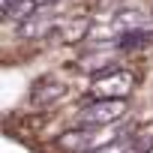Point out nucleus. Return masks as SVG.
Returning <instances> with one entry per match:
<instances>
[{
  "mask_svg": "<svg viewBox=\"0 0 153 153\" xmlns=\"http://www.w3.org/2000/svg\"><path fill=\"white\" fill-rule=\"evenodd\" d=\"M129 102L126 96H96L90 99V105H84L75 114V126H108L114 120H120L126 114Z\"/></svg>",
  "mask_w": 153,
  "mask_h": 153,
  "instance_id": "obj_1",
  "label": "nucleus"
},
{
  "mask_svg": "<svg viewBox=\"0 0 153 153\" xmlns=\"http://www.w3.org/2000/svg\"><path fill=\"white\" fill-rule=\"evenodd\" d=\"M132 87H135V78L126 69H105L93 75V96H129Z\"/></svg>",
  "mask_w": 153,
  "mask_h": 153,
  "instance_id": "obj_2",
  "label": "nucleus"
},
{
  "mask_svg": "<svg viewBox=\"0 0 153 153\" xmlns=\"http://www.w3.org/2000/svg\"><path fill=\"white\" fill-rule=\"evenodd\" d=\"M66 93H69V87H66L63 81L51 78V75H42V78H39V81H33V87H30V105L45 108V105L60 102Z\"/></svg>",
  "mask_w": 153,
  "mask_h": 153,
  "instance_id": "obj_3",
  "label": "nucleus"
},
{
  "mask_svg": "<svg viewBox=\"0 0 153 153\" xmlns=\"http://www.w3.org/2000/svg\"><path fill=\"white\" fill-rule=\"evenodd\" d=\"M51 30H54V21L51 18H24L21 27H18V36L21 39H39V36H45Z\"/></svg>",
  "mask_w": 153,
  "mask_h": 153,
  "instance_id": "obj_4",
  "label": "nucleus"
},
{
  "mask_svg": "<svg viewBox=\"0 0 153 153\" xmlns=\"http://www.w3.org/2000/svg\"><path fill=\"white\" fill-rule=\"evenodd\" d=\"M36 9H39L36 0H15V3H12L3 15H6V18H15V21H24V18H30Z\"/></svg>",
  "mask_w": 153,
  "mask_h": 153,
  "instance_id": "obj_5",
  "label": "nucleus"
},
{
  "mask_svg": "<svg viewBox=\"0 0 153 153\" xmlns=\"http://www.w3.org/2000/svg\"><path fill=\"white\" fill-rule=\"evenodd\" d=\"M114 24H117L120 30H138V27L144 24V12H138V9H123V12H117Z\"/></svg>",
  "mask_w": 153,
  "mask_h": 153,
  "instance_id": "obj_6",
  "label": "nucleus"
},
{
  "mask_svg": "<svg viewBox=\"0 0 153 153\" xmlns=\"http://www.w3.org/2000/svg\"><path fill=\"white\" fill-rule=\"evenodd\" d=\"M153 39V33H144V30H126L120 39H117V48L126 51V48H135V45H147Z\"/></svg>",
  "mask_w": 153,
  "mask_h": 153,
  "instance_id": "obj_7",
  "label": "nucleus"
},
{
  "mask_svg": "<svg viewBox=\"0 0 153 153\" xmlns=\"http://www.w3.org/2000/svg\"><path fill=\"white\" fill-rule=\"evenodd\" d=\"M90 33V27H87V21H75V24H69L66 30H60V36H63V42H78V39H84Z\"/></svg>",
  "mask_w": 153,
  "mask_h": 153,
  "instance_id": "obj_8",
  "label": "nucleus"
},
{
  "mask_svg": "<svg viewBox=\"0 0 153 153\" xmlns=\"http://www.w3.org/2000/svg\"><path fill=\"white\" fill-rule=\"evenodd\" d=\"M129 141L126 138H117V141H108V144H102V147H96V150H87V153H129Z\"/></svg>",
  "mask_w": 153,
  "mask_h": 153,
  "instance_id": "obj_9",
  "label": "nucleus"
},
{
  "mask_svg": "<svg viewBox=\"0 0 153 153\" xmlns=\"http://www.w3.org/2000/svg\"><path fill=\"white\" fill-rule=\"evenodd\" d=\"M12 3H15V0H0V9H3V12H6V9H9Z\"/></svg>",
  "mask_w": 153,
  "mask_h": 153,
  "instance_id": "obj_10",
  "label": "nucleus"
},
{
  "mask_svg": "<svg viewBox=\"0 0 153 153\" xmlns=\"http://www.w3.org/2000/svg\"><path fill=\"white\" fill-rule=\"evenodd\" d=\"M36 3H39V6H45V3H51V0H36Z\"/></svg>",
  "mask_w": 153,
  "mask_h": 153,
  "instance_id": "obj_11",
  "label": "nucleus"
}]
</instances>
